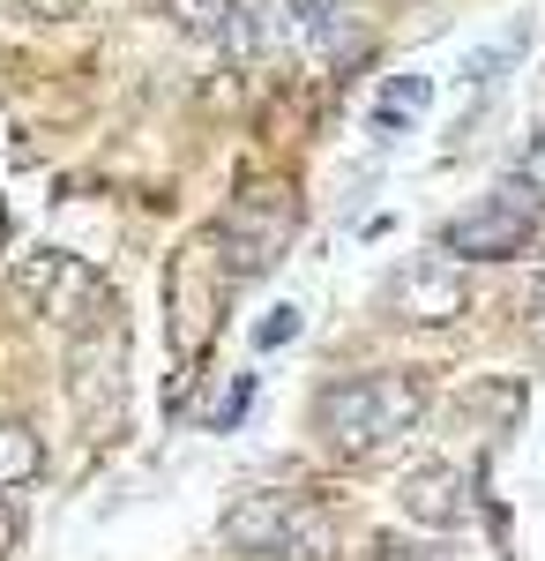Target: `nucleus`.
<instances>
[{"mask_svg": "<svg viewBox=\"0 0 545 561\" xmlns=\"http://www.w3.org/2000/svg\"><path fill=\"white\" fill-rule=\"evenodd\" d=\"M426 420V382L404 375V367H381V375H351V382H329L314 397V427L336 457L351 465H374L389 457L404 434H419Z\"/></svg>", "mask_w": 545, "mask_h": 561, "instance_id": "f257e3e1", "label": "nucleus"}, {"mask_svg": "<svg viewBox=\"0 0 545 561\" xmlns=\"http://www.w3.org/2000/svg\"><path fill=\"white\" fill-rule=\"evenodd\" d=\"M15 300L31 314H45V322H60V330H90V322L120 314L105 300V277L83 255H68V248H38V255L15 262Z\"/></svg>", "mask_w": 545, "mask_h": 561, "instance_id": "f03ea898", "label": "nucleus"}, {"mask_svg": "<svg viewBox=\"0 0 545 561\" xmlns=\"http://www.w3.org/2000/svg\"><path fill=\"white\" fill-rule=\"evenodd\" d=\"M292 232H299L292 195H285V187H247V195L224 210V277H232V285L269 277L277 262L292 255Z\"/></svg>", "mask_w": 545, "mask_h": 561, "instance_id": "7ed1b4c3", "label": "nucleus"}, {"mask_svg": "<svg viewBox=\"0 0 545 561\" xmlns=\"http://www.w3.org/2000/svg\"><path fill=\"white\" fill-rule=\"evenodd\" d=\"M538 210H545L538 195H531L515 173H501V187H494L478 210H463V217L441 225V255H456V262H508V255H523Z\"/></svg>", "mask_w": 545, "mask_h": 561, "instance_id": "20e7f679", "label": "nucleus"}, {"mask_svg": "<svg viewBox=\"0 0 545 561\" xmlns=\"http://www.w3.org/2000/svg\"><path fill=\"white\" fill-rule=\"evenodd\" d=\"M389 322H456L471 314V277L456 255H411L389 285H381Z\"/></svg>", "mask_w": 545, "mask_h": 561, "instance_id": "39448f33", "label": "nucleus"}, {"mask_svg": "<svg viewBox=\"0 0 545 561\" xmlns=\"http://www.w3.org/2000/svg\"><path fill=\"white\" fill-rule=\"evenodd\" d=\"M120 359H127V337H120L113 314L76 330V404H83L90 427H105L120 412Z\"/></svg>", "mask_w": 545, "mask_h": 561, "instance_id": "423d86ee", "label": "nucleus"}, {"mask_svg": "<svg viewBox=\"0 0 545 561\" xmlns=\"http://www.w3.org/2000/svg\"><path fill=\"white\" fill-rule=\"evenodd\" d=\"M396 510L426 531H456L471 517V479L456 465H411V472L396 479Z\"/></svg>", "mask_w": 545, "mask_h": 561, "instance_id": "0eeeda50", "label": "nucleus"}, {"mask_svg": "<svg viewBox=\"0 0 545 561\" xmlns=\"http://www.w3.org/2000/svg\"><path fill=\"white\" fill-rule=\"evenodd\" d=\"M165 15L202 45H224V53H254V8L247 0H165Z\"/></svg>", "mask_w": 545, "mask_h": 561, "instance_id": "6e6552de", "label": "nucleus"}, {"mask_svg": "<svg viewBox=\"0 0 545 561\" xmlns=\"http://www.w3.org/2000/svg\"><path fill=\"white\" fill-rule=\"evenodd\" d=\"M299 502H306V494L262 486V494H247V502H240V510L224 517V539H232V547H240L247 561H262V547H269V539H277V531H285V524L299 517Z\"/></svg>", "mask_w": 545, "mask_h": 561, "instance_id": "1a4fd4ad", "label": "nucleus"}, {"mask_svg": "<svg viewBox=\"0 0 545 561\" xmlns=\"http://www.w3.org/2000/svg\"><path fill=\"white\" fill-rule=\"evenodd\" d=\"M336 554V517L322 502H299V517L262 547V561H329Z\"/></svg>", "mask_w": 545, "mask_h": 561, "instance_id": "9d476101", "label": "nucleus"}, {"mask_svg": "<svg viewBox=\"0 0 545 561\" xmlns=\"http://www.w3.org/2000/svg\"><path fill=\"white\" fill-rule=\"evenodd\" d=\"M45 472V442L23 420H0V494H15V486H31Z\"/></svg>", "mask_w": 545, "mask_h": 561, "instance_id": "9b49d317", "label": "nucleus"}, {"mask_svg": "<svg viewBox=\"0 0 545 561\" xmlns=\"http://www.w3.org/2000/svg\"><path fill=\"white\" fill-rule=\"evenodd\" d=\"M285 15H292L299 38L329 45V38H336V23H344V0H285Z\"/></svg>", "mask_w": 545, "mask_h": 561, "instance_id": "f8f14e48", "label": "nucleus"}, {"mask_svg": "<svg viewBox=\"0 0 545 561\" xmlns=\"http://www.w3.org/2000/svg\"><path fill=\"white\" fill-rule=\"evenodd\" d=\"M419 105H426V83H419V76H396L389 98H381V113H374V128L396 135V128H404V113H419Z\"/></svg>", "mask_w": 545, "mask_h": 561, "instance_id": "ddd939ff", "label": "nucleus"}, {"mask_svg": "<svg viewBox=\"0 0 545 561\" xmlns=\"http://www.w3.org/2000/svg\"><path fill=\"white\" fill-rule=\"evenodd\" d=\"M247 404H254V375H232V389H224L210 412H202V427H210V434H232L240 420H247Z\"/></svg>", "mask_w": 545, "mask_h": 561, "instance_id": "4468645a", "label": "nucleus"}, {"mask_svg": "<svg viewBox=\"0 0 545 561\" xmlns=\"http://www.w3.org/2000/svg\"><path fill=\"white\" fill-rule=\"evenodd\" d=\"M508 173H515V180H523V187L545 203V128H531L523 142H515V165H508Z\"/></svg>", "mask_w": 545, "mask_h": 561, "instance_id": "2eb2a0df", "label": "nucleus"}, {"mask_svg": "<svg viewBox=\"0 0 545 561\" xmlns=\"http://www.w3.org/2000/svg\"><path fill=\"white\" fill-rule=\"evenodd\" d=\"M292 337H299V307H277V314H269V322H262V330H254V345H262V352L292 345Z\"/></svg>", "mask_w": 545, "mask_h": 561, "instance_id": "dca6fc26", "label": "nucleus"}, {"mask_svg": "<svg viewBox=\"0 0 545 561\" xmlns=\"http://www.w3.org/2000/svg\"><path fill=\"white\" fill-rule=\"evenodd\" d=\"M523 307H531V330L545 337V255H538V270H531V300Z\"/></svg>", "mask_w": 545, "mask_h": 561, "instance_id": "f3484780", "label": "nucleus"}, {"mask_svg": "<svg viewBox=\"0 0 545 561\" xmlns=\"http://www.w3.org/2000/svg\"><path fill=\"white\" fill-rule=\"evenodd\" d=\"M23 8H31V15H45V23H60V15H83L90 0H23Z\"/></svg>", "mask_w": 545, "mask_h": 561, "instance_id": "a211bd4d", "label": "nucleus"}, {"mask_svg": "<svg viewBox=\"0 0 545 561\" xmlns=\"http://www.w3.org/2000/svg\"><path fill=\"white\" fill-rule=\"evenodd\" d=\"M374 561H433V554H419V547H381Z\"/></svg>", "mask_w": 545, "mask_h": 561, "instance_id": "6ab92c4d", "label": "nucleus"}, {"mask_svg": "<svg viewBox=\"0 0 545 561\" xmlns=\"http://www.w3.org/2000/svg\"><path fill=\"white\" fill-rule=\"evenodd\" d=\"M0 240H8V210H0Z\"/></svg>", "mask_w": 545, "mask_h": 561, "instance_id": "aec40b11", "label": "nucleus"}]
</instances>
